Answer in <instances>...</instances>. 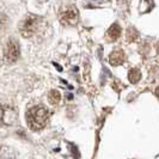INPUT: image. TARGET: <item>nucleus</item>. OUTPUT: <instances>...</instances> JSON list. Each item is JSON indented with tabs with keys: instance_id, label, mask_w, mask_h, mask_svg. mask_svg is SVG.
I'll list each match as a JSON object with an SVG mask.
<instances>
[{
	"instance_id": "nucleus-9",
	"label": "nucleus",
	"mask_w": 159,
	"mask_h": 159,
	"mask_svg": "<svg viewBox=\"0 0 159 159\" xmlns=\"http://www.w3.org/2000/svg\"><path fill=\"white\" fill-rule=\"evenodd\" d=\"M140 77H141V74H140V72L138 71L136 68H133L132 71L128 73V78H129V80L132 83H136L138 80L140 79Z\"/></svg>"
},
{
	"instance_id": "nucleus-3",
	"label": "nucleus",
	"mask_w": 159,
	"mask_h": 159,
	"mask_svg": "<svg viewBox=\"0 0 159 159\" xmlns=\"http://www.w3.org/2000/svg\"><path fill=\"white\" fill-rule=\"evenodd\" d=\"M37 26H39V19L30 17L19 24V31L24 37H30L37 30Z\"/></svg>"
},
{
	"instance_id": "nucleus-1",
	"label": "nucleus",
	"mask_w": 159,
	"mask_h": 159,
	"mask_svg": "<svg viewBox=\"0 0 159 159\" xmlns=\"http://www.w3.org/2000/svg\"><path fill=\"white\" fill-rule=\"evenodd\" d=\"M26 123L28 127L34 130H41L47 126L49 120V111L44 105H36L26 112Z\"/></svg>"
},
{
	"instance_id": "nucleus-11",
	"label": "nucleus",
	"mask_w": 159,
	"mask_h": 159,
	"mask_svg": "<svg viewBox=\"0 0 159 159\" xmlns=\"http://www.w3.org/2000/svg\"><path fill=\"white\" fill-rule=\"evenodd\" d=\"M157 95H159V88L157 89Z\"/></svg>"
},
{
	"instance_id": "nucleus-7",
	"label": "nucleus",
	"mask_w": 159,
	"mask_h": 159,
	"mask_svg": "<svg viewBox=\"0 0 159 159\" xmlns=\"http://www.w3.org/2000/svg\"><path fill=\"white\" fill-rule=\"evenodd\" d=\"M121 36V26L119 24H112L111 26L107 31V39L109 42H115V41Z\"/></svg>"
},
{
	"instance_id": "nucleus-6",
	"label": "nucleus",
	"mask_w": 159,
	"mask_h": 159,
	"mask_svg": "<svg viewBox=\"0 0 159 159\" xmlns=\"http://www.w3.org/2000/svg\"><path fill=\"white\" fill-rule=\"evenodd\" d=\"M126 56H125V53L122 49H115L111 54L109 55V61L110 64L114 65V66H117V65L123 64Z\"/></svg>"
},
{
	"instance_id": "nucleus-8",
	"label": "nucleus",
	"mask_w": 159,
	"mask_h": 159,
	"mask_svg": "<svg viewBox=\"0 0 159 159\" xmlns=\"http://www.w3.org/2000/svg\"><path fill=\"white\" fill-rule=\"evenodd\" d=\"M48 97H49V102L52 104H54V105L59 103L60 99H61V95H60V92H59L57 90H52V91L49 92Z\"/></svg>"
},
{
	"instance_id": "nucleus-12",
	"label": "nucleus",
	"mask_w": 159,
	"mask_h": 159,
	"mask_svg": "<svg viewBox=\"0 0 159 159\" xmlns=\"http://www.w3.org/2000/svg\"><path fill=\"white\" fill-rule=\"evenodd\" d=\"M117 1H120V2H122V1H125V0H117Z\"/></svg>"
},
{
	"instance_id": "nucleus-10",
	"label": "nucleus",
	"mask_w": 159,
	"mask_h": 159,
	"mask_svg": "<svg viewBox=\"0 0 159 159\" xmlns=\"http://www.w3.org/2000/svg\"><path fill=\"white\" fill-rule=\"evenodd\" d=\"M8 18L4 13H0V28H5L7 25Z\"/></svg>"
},
{
	"instance_id": "nucleus-5",
	"label": "nucleus",
	"mask_w": 159,
	"mask_h": 159,
	"mask_svg": "<svg viewBox=\"0 0 159 159\" xmlns=\"http://www.w3.org/2000/svg\"><path fill=\"white\" fill-rule=\"evenodd\" d=\"M61 20L64 22L65 24H71V25H74L78 20V10L74 7V6H71L67 10H65L61 15Z\"/></svg>"
},
{
	"instance_id": "nucleus-4",
	"label": "nucleus",
	"mask_w": 159,
	"mask_h": 159,
	"mask_svg": "<svg viewBox=\"0 0 159 159\" xmlns=\"http://www.w3.org/2000/svg\"><path fill=\"white\" fill-rule=\"evenodd\" d=\"M4 55H5V59L10 61V62H13L16 61L17 59L20 55V49H19V46L16 42V40H10L5 47V50H4Z\"/></svg>"
},
{
	"instance_id": "nucleus-2",
	"label": "nucleus",
	"mask_w": 159,
	"mask_h": 159,
	"mask_svg": "<svg viewBox=\"0 0 159 159\" xmlns=\"http://www.w3.org/2000/svg\"><path fill=\"white\" fill-rule=\"evenodd\" d=\"M17 112L7 105H0V125L11 126L16 122Z\"/></svg>"
}]
</instances>
